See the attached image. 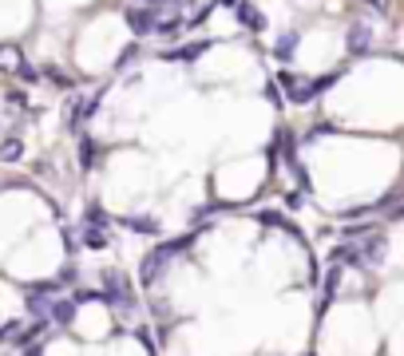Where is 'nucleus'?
<instances>
[{"mask_svg": "<svg viewBox=\"0 0 404 356\" xmlns=\"http://www.w3.org/2000/svg\"><path fill=\"white\" fill-rule=\"evenodd\" d=\"M99 281H103V289H99V301H103V305H111L115 313H127V317H135L139 297H135V289H131V277H127L123 270H115V265H107Z\"/></svg>", "mask_w": 404, "mask_h": 356, "instance_id": "1", "label": "nucleus"}, {"mask_svg": "<svg viewBox=\"0 0 404 356\" xmlns=\"http://www.w3.org/2000/svg\"><path fill=\"white\" fill-rule=\"evenodd\" d=\"M190 242H195V233H190V238H179V242H163L159 249L143 254V265H139V281H143V289H151V285L159 281L163 273H167V265H171V258L174 254H183Z\"/></svg>", "mask_w": 404, "mask_h": 356, "instance_id": "2", "label": "nucleus"}, {"mask_svg": "<svg viewBox=\"0 0 404 356\" xmlns=\"http://www.w3.org/2000/svg\"><path fill=\"white\" fill-rule=\"evenodd\" d=\"M75 309H80V305H75L72 297L60 293L48 305V325H56V329H72V325H75Z\"/></svg>", "mask_w": 404, "mask_h": 356, "instance_id": "3", "label": "nucleus"}, {"mask_svg": "<svg viewBox=\"0 0 404 356\" xmlns=\"http://www.w3.org/2000/svg\"><path fill=\"white\" fill-rule=\"evenodd\" d=\"M123 16H127V24H131L135 36H151V32H155V8H147V4H131Z\"/></svg>", "mask_w": 404, "mask_h": 356, "instance_id": "4", "label": "nucleus"}, {"mask_svg": "<svg viewBox=\"0 0 404 356\" xmlns=\"http://www.w3.org/2000/svg\"><path fill=\"white\" fill-rule=\"evenodd\" d=\"M368 48H373V28H368L365 20H357V24L349 28V52H353V56H365Z\"/></svg>", "mask_w": 404, "mask_h": 356, "instance_id": "5", "label": "nucleus"}, {"mask_svg": "<svg viewBox=\"0 0 404 356\" xmlns=\"http://www.w3.org/2000/svg\"><path fill=\"white\" fill-rule=\"evenodd\" d=\"M99 107V91L96 95H84V99H75V107H72V127H84L91 115H96Z\"/></svg>", "mask_w": 404, "mask_h": 356, "instance_id": "6", "label": "nucleus"}, {"mask_svg": "<svg viewBox=\"0 0 404 356\" xmlns=\"http://www.w3.org/2000/svg\"><path fill=\"white\" fill-rule=\"evenodd\" d=\"M24 68V52L16 48V44H0V72H20Z\"/></svg>", "mask_w": 404, "mask_h": 356, "instance_id": "7", "label": "nucleus"}, {"mask_svg": "<svg viewBox=\"0 0 404 356\" xmlns=\"http://www.w3.org/2000/svg\"><path fill=\"white\" fill-rule=\"evenodd\" d=\"M238 20H242L246 28H254V32H262V28H266V16L257 13L254 4H238Z\"/></svg>", "mask_w": 404, "mask_h": 356, "instance_id": "8", "label": "nucleus"}, {"mask_svg": "<svg viewBox=\"0 0 404 356\" xmlns=\"http://www.w3.org/2000/svg\"><path fill=\"white\" fill-rule=\"evenodd\" d=\"M20 155H24V143H20L16 135H8L4 143H0V162H16Z\"/></svg>", "mask_w": 404, "mask_h": 356, "instance_id": "9", "label": "nucleus"}, {"mask_svg": "<svg viewBox=\"0 0 404 356\" xmlns=\"http://www.w3.org/2000/svg\"><path fill=\"white\" fill-rule=\"evenodd\" d=\"M80 162H84V171H91V167L99 162V147L91 143V139H84V143H80Z\"/></svg>", "mask_w": 404, "mask_h": 356, "instance_id": "10", "label": "nucleus"}, {"mask_svg": "<svg viewBox=\"0 0 404 356\" xmlns=\"http://www.w3.org/2000/svg\"><path fill=\"white\" fill-rule=\"evenodd\" d=\"M127 226H135V233H147V238H159V222H155V218H127Z\"/></svg>", "mask_w": 404, "mask_h": 356, "instance_id": "11", "label": "nucleus"}, {"mask_svg": "<svg viewBox=\"0 0 404 356\" xmlns=\"http://www.w3.org/2000/svg\"><path fill=\"white\" fill-rule=\"evenodd\" d=\"M294 48H297V36H294V32H285V36L278 40V48H274V52H278V60H290Z\"/></svg>", "mask_w": 404, "mask_h": 356, "instance_id": "12", "label": "nucleus"}, {"mask_svg": "<svg viewBox=\"0 0 404 356\" xmlns=\"http://www.w3.org/2000/svg\"><path fill=\"white\" fill-rule=\"evenodd\" d=\"M207 48V44H190V48H171L167 52V60H195L198 52Z\"/></svg>", "mask_w": 404, "mask_h": 356, "instance_id": "13", "label": "nucleus"}, {"mask_svg": "<svg viewBox=\"0 0 404 356\" xmlns=\"http://www.w3.org/2000/svg\"><path fill=\"white\" fill-rule=\"evenodd\" d=\"M72 301H75V305H87V301H99V289H87V285H75V289H72Z\"/></svg>", "mask_w": 404, "mask_h": 356, "instance_id": "14", "label": "nucleus"}, {"mask_svg": "<svg viewBox=\"0 0 404 356\" xmlns=\"http://www.w3.org/2000/svg\"><path fill=\"white\" fill-rule=\"evenodd\" d=\"M361 8L368 16H389V0H361Z\"/></svg>", "mask_w": 404, "mask_h": 356, "instance_id": "15", "label": "nucleus"}, {"mask_svg": "<svg viewBox=\"0 0 404 356\" xmlns=\"http://www.w3.org/2000/svg\"><path fill=\"white\" fill-rule=\"evenodd\" d=\"M16 75H20L24 84H36V79H40V72H36V68H32V63H28V60H24V68H20V72H16Z\"/></svg>", "mask_w": 404, "mask_h": 356, "instance_id": "16", "label": "nucleus"}, {"mask_svg": "<svg viewBox=\"0 0 404 356\" xmlns=\"http://www.w3.org/2000/svg\"><path fill=\"white\" fill-rule=\"evenodd\" d=\"M48 79H52V84H60V87H68V84H72V79H68L63 72H56V68H48Z\"/></svg>", "mask_w": 404, "mask_h": 356, "instance_id": "17", "label": "nucleus"}, {"mask_svg": "<svg viewBox=\"0 0 404 356\" xmlns=\"http://www.w3.org/2000/svg\"><path fill=\"white\" fill-rule=\"evenodd\" d=\"M301 202H306V198L297 194V190H294V194H285V206H290V210H301Z\"/></svg>", "mask_w": 404, "mask_h": 356, "instance_id": "18", "label": "nucleus"}, {"mask_svg": "<svg viewBox=\"0 0 404 356\" xmlns=\"http://www.w3.org/2000/svg\"><path fill=\"white\" fill-rule=\"evenodd\" d=\"M135 60V48H127V52H123V56H119V60H115V68H119V72H123V68H127V63H131Z\"/></svg>", "mask_w": 404, "mask_h": 356, "instance_id": "19", "label": "nucleus"}]
</instances>
